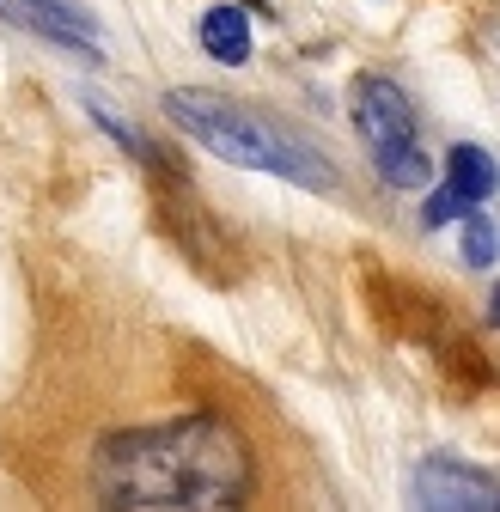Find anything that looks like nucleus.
Here are the masks:
<instances>
[{"mask_svg":"<svg viewBox=\"0 0 500 512\" xmlns=\"http://www.w3.org/2000/svg\"><path fill=\"white\" fill-rule=\"evenodd\" d=\"M7 13H13L19 25H37V31L55 37V43L98 55V49H92V19L74 7V0H7Z\"/></svg>","mask_w":500,"mask_h":512,"instance_id":"6","label":"nucleus"},{"mask_svg":"<svg viewBox=\"0 0 500 512\" xmlns=\"http://www.w3.org/2000/svg\"><path fill=\"white\" fill-rule=\"evenodd\" d=\"M494 189H500V165H494L482 147L458 141V147L446 153V189H433V196L421 202V226H446L452 214L482 208V202L494 196Z\"/></svg>","mask_w":500,"mask_h":512,"instance_id":"5","label":"nucleus"},{"mask_svg":"<svg viewBox=\"0 0 500 512\" xmlns=\"http://www.w3.org/2000/svg\"><path fill=\"white\" fill-rule=\"evenodd\" d=\"M494 250H500V232H494V220L470 208V226H464V256H470V269L494 263Z\"/></svg>","mask_w":500,"mask_h":512,"instance_id":"9","label":"nucleus"},{"mask_svg":"<svg viewBox=\"0 0 500 512\" xmlns=\"http://www.w3.org/2000/svg\"><path fill=\"white\" fill-rule=\"evenodd\" d=\"M257 482L250 445L226 415L190 409L159 427L110 433L92 452V494L135 512H214L238 506Z\"/></svg>","mask_w":500,"mask_h":512,"instance_id":"1","label":"nucleus"},{"mask_svg":"<svg viewBox=\"0 0 500 512\" xmlns=\"http://www.w3.org/2000/svg\"><path fill=\"white\" fill-rule=\"evenodd\" d=\"M354 122H360V141L372 147V165L391 159V153H409L421 147L415 141V104L397 80H360L354 92Z\"/></svg>","mask_w":500,"mask_h":512,"instance_id":"3","label":"nucleus"},{"mask_svg":"<svg viewBox=\"0 0 500 512\" xmlns=\"http://www.w3.org/2000/svg\"><path fill=\"white\" fill-rule=\"evenodd\" d=\"M409 500L427 506V512H500V476L488 470H470L458 458H427L415 476H409Z\"/></svg>","mask_w":500,"mask_h":512,"instance_id":"4","label":"nucleus"},{"mask_svg":"<svg viewBox=\"0 0 500 512\" xmlns=\"http://www.w3.org/2000/svg\"><path fill=\"white\" fill-rule=\"evenodd\" d=\"M488 317L500 324V281H494V293H488Z\"/></svg>","mask_w":500,"mask_h":512,"instance_id":"10","label":"nucleus"},{"mask_svg":"<svg viewBox=\"0 0 500 512\" xmlns=\"http://www.w3.org/2000/svg\"><path fill=\"white\" fill-rule=\"evenodd\" d=\"M165 116L183 128L190 141H202L214 159L226 165H250V171H269V177H287L299 189H336V171L318 147H305L299 135H287L281 122L257 116V110H244L220 92H196V86H177L165 92Z\"/></svg>","mask_w":500,"mask_h":512,"instance_id":"2","label":"nucleus"},{"mask_svg":"<svg viewBox=\"0 0 500 512\" xmlns=\"http://www.w3.org/2000/svg\"><path fill=\"white\" fill-rule=\"evenodd\" d=\"M379 177H385L391 189H427V183H433V159H427L421 147H409V153L379 159Z\"/></svg>","mask_w":500,"mask_h":512,"instance_id":"8","label":"nucleus"},{"mask_svg":"<svg viewBox=\"0 0 500 512\" xmlns=\"http://www.w3.org/2000/svg\"><path fill=\"white\" fill-rule=\"evenodd\" d=\"M196 37H202V49H208L214 61H226V68L250 61V19L232 7V0H226V7H214V13H202Z\"/></svg>","mask_w":500,"mask_h":512,"instance_id":"7","label":"nucleus"}]
</instances>
